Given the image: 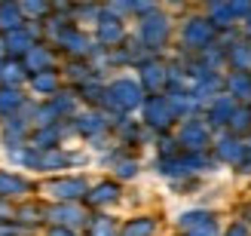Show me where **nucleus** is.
Here are the masks:
<instances>
[{
    "label": "nucleus",
    "mask_w": 251,
    "mask_h": 236,
    "mask_svg": "<svg viewBox=\"0 0 251 236\" xmlns=\"http://www.w3.org/2000/svg\"><path fill=\"white\" fill-rule=\"evenodd\" d=\"M233 236H245V233H242V230H239V233H236V230H233Z\"/></svg>",
    "instance_id": "1"
}]
</instances>
